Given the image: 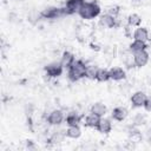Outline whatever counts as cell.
Segmentation results:
<instances>
[{
	"label": "cell",
	"mask_w": 151,
	"mask_h": 151,
	"mask_svg": "<svg viewBox=\"0 0 151 151\" xmlns=\"http://www.w3.org/2000/svg\"><path fill=\"white\" fill-rule=\"evenodd\" d=\"M86 66L87 65L83 60H74V63L68 67V78L72 81H78L85 78Z\"/></svg>",
	"instance_id": "obj_1"
},
{
	"label": "cell",
	"mask_w": 151,
	"mask_h": 151,
	"mask_svg": "<svg viewBox=\"0 0 151 151\" xmlns=\"http://www.w3.org/2000/svg\"><path fill=\"white\" fill-rule=\"evenodd\" d=\"M78 14L84 20H91L100 14V7L98 4H84Z\"/></svg>",
	"instance_id": "obj_2"
},
{
	"label": "cell",
	"mask_w": 151,
	"mask_h": 151,
	"mask_svg": "<svg viewBox=\"0 0 151 151\" xmlns=\"http://www.w3.org/2000/svg\"><path fill=\"white\" fill-rule=\"evenodd\" d=\"M40 15L44 19H57L64 15H68L66 12V8H59V7H48L42 9V12L40 13Z\"/></svg>",
	"instance_id": "obj_3"
},
{
	"label": "cell",
	"mask_w": 151,
	"mask_h": 151,
	"mask_svg": "<svg viewBox=\"0 0 151 151\" xmlns=\"http://www.w3.org/2000/svg\"><path fill=\"white\" fill-rule=\"evenodd\" d=\"M63 70H64V66L61 65V63L59 61H53V63H50L45 66V72L48 77L51 78H57L59 76H61L63 73Z\"/></svg>",
	"instance_id": "obj_4"
},
{
	"label": "cell",
	"mask_w": 151,
	"mask_h": 151,
	"mask_svg": "<svg viewBox=\"0 0 151 151\" xmlns=\"http://www.w3.org/2000/svg\"><path fill=\"white\" fill-rule=\"evenodd\" d=\"M149 59H150V55H149V53L146 52V50L133 53V64H134L137 67H143V66H145V65L149 63Z\"/></svg>",
	"instance_id": "obj_5"
},
{
	"label": "cell",
	"mask_w": 151,
	"mask_h": 151,
	"mask_svg": "<svg viewBox=\"0 0 151 151\" xmlns=\"http://www.w3.org/2000/svg\"><path fill=\"white\" fill-rule=\"evenodd\" d=\"M64 120V113L61 110H53L47 116V123L50 125H60Z\"/></svg>",
	"instance_id": "obj_6"
},
{
	"label": "cell",
	"mask_w": 151,
	"mask_h": 151,
	"mask_svg": "<svg viewBox=\"0 0 151 151\" xmlns=\"http://www.w3.org/2000/svg\"><path fill=\"white\" fill-rule=\"evenodd\" d=\"M146 98H147V96L145 94V92L137 91L131 96V99H130L131 100V105L133 107H142V106H144Z\"/></svg>",
	"instance_id": "obj_7"
},
{
	"label": "cell",
	"mask_w": 151,
	"mask_h": 151,
	"mask_svg": "<svg viewBox=\"0 0 151 151\" xmlns=\"http://www.w3.org/2000/svg\"><path fill=\"white\" fill-rule=\"evenodd\" d=\"M83 5H84V0H67L65 4V8L67 14H74V13H79Z\"/></svg>",
	"instance_id": "obj_8"
},
{
	"label": "cell",
	"mask_w": 151,
	"mask_h": 151,
	"mask_svg": "<svg viewBox=\"0 0 151 151\" xmlns=\"http://www.w3.org/2000/svg\"><path fill=\"white\" fill-rule=\"evenodd\" d=\"M96 129L98 130V132H100V133H103V134H106V133L111 132V130H112V123H111V119L105 118V117H101Z\"/></svg>",
	"instance_id": "obj_9"
},
{
	"label": "cell",
	"mask_w": 151,
	"mask_h": 151,
	"mask_svg": "<svg viewBox=\"0 0 151 151\" xmlns=\"http://www.w3.org/2000/svg\"><path fill=\"white\" fill-rule=\"evenodd\" d=\"M99 25L104 28H112L116 26V17L110 13L104 14L99 19Z\"/></svg>",
	"instance_id": "obj_10"
},
{
	"label": "cell",
	"mask_w": 151,
	"mask_h": 151,
	"mask_svg": "<svg viewBox=\"0 0 151 151\" xmlns=\"http://www.w3.org/2000/svg\"><path fill=\"white\" fill-rule=\"evenodd\" d=\"M109 71H110V79H112V80H114V81L123 80V79H125V77H126L125 70L122 68V67H112V68H110Z\"/></svg>",
	"instance_id": "obj_11"
},
{
	"label": "cell",
	"mask_w": 151,
	"mask_h": 151,
	"mask_svg": "<svg viewBox=\"0 0 151 151\" xmlns=\"http://www.w3.org/2000/svg\"><path fill=\"white\" fill-rule=\"evenodd\" d=\"M127 117V110L123 106H117L112 110V118L117 122H123Z\"/></svg>",
	"instance_id": "obj_12"
},
{
	"label": "cell",
	"mask_w": 151,
	"mask_h": 151,
	"mask_svg": "<svg viewBox=\"0 0 151 151\" xmlns=\"http://www.w3.org/2000/svg\"><path fill=\"white\" fill-rule=\"evenodd\" d=\"M133 39L136 40H142V41H145L149 39V32L145 27H137L133 32Z\"/></svg>",
	"instance_id": "obj_13"
},
{
	"label": "cell",
	"mask_w": 151,
	"mask_h": 151,
	"mask_svg": "<svg viewBox=\"0 0 151 151\" xmlns=\"http://www.w3.org/2000/svg\"><path fill=\"white\" fill-rule=\"evenodd\" d=\"M100 118L101 117H99V116H97V114H94V113H92V112H90L86 117H85V126H87V127H97V125H98V123H99V120H100Z\"/></svg>",
	"instance_id": "obj_14"
},
{
	"label": "cell",
	"mask_w": 151,
	"mask_h": 151,
	"mask_svg": "<svg viewBox=\"0 0 151 151\" xmlns=\"http://www.w3.org/2000/svg\"><path fill=\"white\" fill-rule=\"evenodd\" d=\"M80 120H81V116H80L79 113H77V112H70V113L66 116V119H65L67 126L79 125Z\"/></svg>",
	"instance_id": "obj_15"
},
{
	"label": "cell",
	"mask_w": 151,
	"mask_h": 151,
	"mask_svg": "<svg viewBox=\"0 0 151 151\" xmlns=\"http://www.w3.org/2000/svg\"><path fill=\"white\" fill-rule=\"evenodd\" d=\"M65 136H67L68 138H72V139H77L81 136V130L79 127V125H72V126H68L67 130L65 131Z\"/></svg>",
	"instance_id": "obj_16"
},
{
	"label": "cell",
	"mask_w": 151,
	"mask_h": 151,
	"mask_svg": "<svg viewBox=\"0 0 151 151\" xmlns=\"http://www.w3.org/2000/svg\"><path fill=\"white\" fill-rule=\"evenodd\" d=\"M129 48H130V51H131L132 53H136V52H139V51H144V50H146V48H147V45H146V42H145V41L136 40V39H134V40L130 44Z\"/></svg>",
	"instance_id": "obj_17"
},
{
	"label": "cell",
	"mask_w": 151,
	"mask_h": 151,
	"mask_svg": "<svg viewBox=\"0 0 151 151\" xmlns=\"http://www.w3.org/2000/svg\"><path fill=\"white\" fill-rule=\"evenodd\" d=\"M74 60H76V58H74L73 53H71V52H68V51H65V52L63 53V55H61L60 63H61V65H63L64 67H67V68H68V67L74 63Z\"/></svg>",
	"instance_id": "obj_18"
},
{
	"label": "cell",
	"mask_w": 151,
	"mask_h": 151,
	"mask_svg": "<svg viewBox=\"0 0 151 151\" xmlns=\"http://www.w3.org/2000/svg\"><path fill=\"white\" fill-rule=\"evenodd\" d=\"M106 111H107V109L103 103H94L91 106V110H90V112H92V113H94V114H97L99 117H104Z\"/></svg>",
	"instance_id": "obj_19"
},
{
	"label": "cell",
	"mask_w": 151,
	"mask_h": 151,
	"mask_svg": "<svg viewBox=\"0 0 151 151\" xmlns=\"http://www.w3.org/2000/svg\"><path fill=\"white\" fill-rule=\"evenodd\" d=\"M99 67L96 65H87L86 66V73H85V78H88L91 80H94L97 78V73H98Z\"/></svg>",
	"instance_id": "obj_20"
},
{
	"label": "cell",
	"mask_w": 151,
	"mask_h": 151,
	"mask_svg": "<svg viewBox=\"0 0 151 151\" xmlns=\"http://www.w3.org/2000/svg\"><path fill=\"white\" fill-rule=\"evenodd\" d=\"M96 80L99 81V83H105V81L110 80V71L106 70V68H99Z\"/></svg>",
	"instance_id": "obj_21"
},
{
	"label": "cell",
	"mask_w": 151,
	"mask_h": 151,
	"mask_svg": "<svg viewBox=\"0 0 151 151\" xmlns=\"http://www.w3.org/2000/svg\"><path fill=\"white\" fill-rule=\"evenodd\" d=\"M127 22L132 27H139V25L142 22V17L137 13H132L127 17Z\"/></svg>",
	"instance_id": "obj_22"
},
{
	"label": "cell",
	"mask_w": 151,
	"mask_h": 151,
	"mask_svg": "<svg viewBox=\"0 0 151 151\" xmlns=\"http://www.w3.org/2000/svg\"><path fill=\"white\" fill-rule=\"evenodd\" d=\"M146 123V116L145 114H142V113H137L133 118V125L136 126H140V125H144Z\"/></svg>",
	"instance_id": "obj_23"
},
{
	"label": "cell",
	"mask_w": 151,
	"mask_h": 151,
	"mask_svg": "<svg viewBox=\"0 0 151 151\" xmlns=\"http://www.w3.org/2000/svg\"><path fill=\"white\" fill-rule=\"evenodd\" d=\"M63 137H64V134H61L60 132H57V133H54V134L51 137V142H54V143H60V142L63 140Z\"/></svg>",
	"instance_id": "obj_24"
},
{
	"label": "cell",
	"mask_w": 151,
	"mask_h": 151,
	"mask_svg": "<svg viewBox=\"0 0 151 151\" xmlns=\"http://www.w3.org/2000/svg\"><path fill=\"white\" fill-rule=\"evenodd\" d=\"M143 107L145 109V111L151 112V97H147V98H146L145 104H144V106H143Z\"/></svg>",
	"instance_id": "obj_25"
},
{
	"label": "cell",
	"mask_w": 151,
	"mask_h": 151,
	"mask_svg": "<svg viewBox=\"0 0 151 151\" xmlns=\"http://www.w3.org/2000/svg\"><path fill=\"white\" fill-rule=\"evenodd\" d=\"M146 140L149 144H151V129H149L146 132Z\"/></svg>",
	"instance_id": "obj_26"
},
{
	"label": "cell",
	"mask_w": 151,
	"mask_h": 151,
	"mask_svg": "<svg viewBox=\"0 0 151 151\" xmlns=\"http://www.w3.org/2000/svg\"><path fill=\"white\" fill-rule=\"evenodd\" d=\"M84 4H97V0H84Z\"/></svg>",
	"instance_id": "obj_27"
},
{
	"label": "cell",
	"mask_w": 151,
	"mask_h": 151,
	"mask_svg": "<svg viewBox=\"0 0 151 151\" xmlns=\"http://www.w3.org/2000/svg\"><path fill=\"white\" fill-rule=\"evenodd\" d=\"M134 1H140V0H134Z\"/></svg>",
	"instance_id": "obj_28"
}]
</instances>
